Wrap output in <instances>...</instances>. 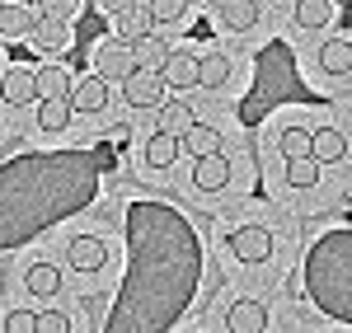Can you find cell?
Returning a JSON list of instances; mask_svg holds the SVG:
<instances>
[{
    "instance_id": "6da1fadb",
    "label": "cell",
    "mask_w": 352,
    "mask_h": 333,
    "mask_svg": "<svg viewBox=\"0 0 352 333\" xmlns=\"http://www.w3.org/2000/svg\"><path fill=\"white\" fill-rule=\"evenodd\" d=\"M136 71L132 61V43H122V38H109V43H99L94 47V76L109 84H122L127 76Z\"/></svg>"
},
{
    "instance_id": "7a4b0ae2",
    "label": "cell",
    "mask_w": 352,
    "mask_h": 333,
    "mask_svg": "<svg viewBox=\"0 0 352 333\" xmlns=\"http://www.w3.org/2000/svg\"><path fill=\"white\" fill-rule=\"evenodd\" d=\"M164 80H160V71H132L127 80H122V99L132 104V108H160L164 104Z\"/></svg>"
},
{
    "instance_id": "3957f363",
    "label": "cell",
    "mask_w": 352,
    "mask_h": 333,
    "mask_svg": "<svg viewBox=\"0 0 352 333\" xmlns=\"http://www.w3.org/2000/svg\"><path fill=\"white\" fill-rule=\"evenodd\" d=\"M230 253H235L240 263H268V258H272L268 225H240V230L230 235Z\"/></svg>"
},
{
    "instance_id": "277c9868",
    "label": "cell",
    "mask_w": 352,
    "mask_h": 333,
    "mask_svg": "<svg viewBox=\"0 0 352 333\" xmlns=\"http://www.w3.org/2000/svg\"><path fill=\"white\" fill-rule=\"evenodd\" d=\"M28 47H33V52H47V56L66 52V47H71V24L33 14V28H28Z\"/></svg>"
},
{
    "instance_id": "5b68a950",
    "label": "cell",
    "mask_w": 352,
    "mask_h": 333,
    "mask_svg": "<svg viewBox=\"0 0 352 333\" xmlns=\"http://www.w3.org/2000/svg\"><path fill=\"white\" fill-rule=\"evenodd\" d=\"M160 80L164 89H192L197 84V56L184 52V47H169V56H164V66H160Z\"/></svg>"
},
{
    "instance_id": "8992f818",
    "label": "cell",
    "mask_w": 352,
    "mask_h": 333,
    "mask_svg": "<svg viewBox=\"0 0 352 333\" xmlns=\"http://www.w3.org/2000/svg\"><path fill=\"white\" fill-rule=\"evenodd\" d=\"M226 183H230V160H226L221 150L192 160V188H202V193H221Z\"/></svg>"
},
{
    "instance_id": "52a82bcc",
    "label": "cell",
    "mask_w": 352,
    "mask_h": 333,
    "mask_svg": "<svg viewBox=\"0 0 352 333\" xmlns=\"http://www.w3.org/2000/svg\"><path fill=\"white\" fill-rule=\"evenodd\" d=\"M66 263H71L76 273H99V268L109 263V244L94 240V235H76V240L66 244Z\"/></svg>"
},
{
    "instance_id": "ba28073f",
    "label": "cell",
    "mask_w": 352,
    "mask_h": 333,
    "mask_svg": "<svg viewBox=\"0 0 352 333\" xmlns=\"http://www.w3.org/2000/svg\"><path fill=\"white\" fill-rule=\"evenodd\" d=\"M0 89H5V104H38V76H33V66H10L0 76Z\"/></svg>"
},
{
    "instance_id": "9c48e42d",
    "label": "cell",
    "mask_w": 352,
    "mask_h": 333,
    "mask_svg": "<svg viewBox=\"0 0 352 333\" xmlns=\"http://www.w3.org/2000/svg\"><path fill=\"white\" fill-rule=\"evenodd\" d=\"M109 80H99V76H85V80H76V89H71V108L76 113H104L109 108Z\"/></svg>"
},
{
    "instance_id": "30bf717a",
    "label": "cell",
    "mask_w": 352,
    "mask_h": 333,
    "mask_svg": "<svg viewBox=\"0 0 352 333\" xmlns=\"http://www.w3.org/2000/svg\"><path fill=\"white\" fill-rule=\"evenodd\" d=\"M226 324H230V333H268V306L235 301V306L226 310Z\"/></svg>"
},
{
    "instance_id": "8fae6325",
    "label": "cell",
    "mask_w": 352,
    "mask_h": 333,
    "mask_svg": "<svg viewBox=\"0 0 352 333\" xmlns=\"http://www.w3.org/2000/svg\"><path fill=\"white\" fill-rule=\"evenodd\" d=\"M28 28H33V10H28V5H19V0L0 5V38H5V43L28 38Z\"/></svg>"
},
{
    "instance_id": "7c38bea8",
    "label": "cell",
    "mask_w": 352,
    "mask_h": 333,
    "mask_svg": "<svg viewBox=\"0 0 352 333\" xmlns=\"http://www.w3.org/2000/svg\"><path fill=\"white\" fill-rule=\"evenodd\" d=\"M343 150H348V141H343L338 127H320V132H310V155H315L320 165H338Z\"/></svg>"
},
{
    "instance_id": "4fadbf2b",
    "label": "cell",
    "mask_w": 352,
    "mask_h": 333,
    "mask_svg": "<svg viewBox=\"0 0 352 333\" xmlns=\"http://www.w3.org/2000/svg\"><path fill=\"white\" fill-rule=\"evenodd\" d=\"M217 14L226 28H235V33H244V28L258 24V0H217Z\"/></svg>"
},
{
    "instance_id": "5bb4252c",
    "label": "cell",
    "mask_w": 352,
    "mask_h": 333,
    "mask_svg": "<svg viewBox=\"0 0 352 333\" xmlns=\"http://www.w3.org/2000/svg\"><path fill=\"white\" fill-rule=\"evenodd\" d=\"M230 84V56L212 52V56H197V89H226Z\"/></svg>"
},
{
    "instance_id": "9a60e30c",
    "label": "cell",
    "mask_w": 352,
    "mask_h": 333,
    "mask_svg": "<svg viewBox=\"0 0 352 333\" xmlns=\"http://www.w3.org/2000/svg\"><path fill=\"white\" fill-rule=\"evenodd\" d=\"M155 113H160V127H155V132H164V137H184L192 122H197V117H192V108L184 104V99H164Z\"/></svg>"
},
{
    "instance_id": "2e32d148",
    "label": "cell",
    "mask_w": 352,
    "mask_h": 333,
    "mask_svg": "<svg viewBox=\"0 0 352 333\" xmlns=\"http://www.w3.org/2000/svg\"><path fill=\"white\" fill-rule=\"evenodd\" d=\"M179 150L192 155V160H197V155H212V150H221V132H217V127H207V122H192L188 132L179 137Z\"/></svg>"
},
{
    "instance_id": "e0dca14e",
    "label": "cell",
    "mask_w": 352,
    "mask_h": 333,
    "mask_svg": "<svg viewBox=\"0 0 352 333\" xmlns=\"http://www.w3.org/2000/svg\"><path fill=\"white\" fill-rule=\"evenodd\" d=\"M33 76H38V99H71V89H76L66 66H43Z\"/></svg>"
},
{
    "instance_id": "ac0fdd59",
    "label": "cell",
    "mask_w": 352,
    "mask_h": 333,
    "mask_svg": "<svg viewBox=\"0 0 352 333\" xmlns=\"http://www.w3.org/2000/svg\"><path fill=\"white\" fill-rule=\"evenodd\" d=\"M164 56H169V43H164V38H155V33H146V38H136V43H132L136 71H160Z\"/></svg>"
},
{
    "instance_id": "d6986e66",
    "label": "cell",
    "mask_w": 352,
    "mask_h": 333,
    "mask_svg": "<svg viewBox=\"0 0 352 333\" xmlns=\"http://www.w3.org/2000/svg\"><path fill=\"white\" fill-rule=\"evenodd\" d=\"M113 24H118V38H122V43H136V38H146V33H155V24H151V10H146L141 0H136V5L127 10V14H118Z\"/></svg>"
},
{
    "instance_id": "ffe728a7",
    "label": "cell",
    "mask_w": 352,
    "mask_h": 333,
    "mask_svg": "<svg viewBox=\"0 0 352 333\" xmlns=\"http://www.w3.org/2000/svg\"><path fill=\"white\" fill-rule=\"evenodd\" d=\"M24 286L33 301H47V296H56V286H61V273H56L52 263H33L24 273Z\"/></svg>"
},
{
    "instance_id": "44dd1931",
    "label": "cell",
    "mask_w": 352,
    "mask_h": 333,
    "mask_svg": "<svg viewBox=\"0 0 352 333\" xmlns=\"http://www.w3.org/2000/svg\"><path fill=\"white\" fill-rule=\"evenodd\" d=\"M292 19H296L300 28H329V19H333V0H296L292 5Z\"/></svg>"
},
{
    "instance_id": "7402d4cb",
    "label": "cell",
    "mask_w": 352,
    "mask_h": 333,
    "mask_svg": "<svg viewBox=\"0 0 352 333\" xmlns=\"http://www.w3.org/2000/svg\"><path fill=\"white\" fill-rule=\"evenodd\" d=\"M71 99H38V132H61L71 127Z\"/></svg>"
},
{
    "instance_id": "603a6c76",
    "label": "cell",
    "mask_w": 352,
    "mask_h": 333,
    "mask_svg": "<svg viewBox=\"0 0 352 333\" xmlns=\"http://www.w3.org/2000/svg\"><path fill=\"white\" fill-rule=\"evenodd\" d=\"M320 66H324L329 76H348L352 71V43L348 38H329L324 47H320Z\"/></svg>"
},
{
    "instance_id": "cb8c5ba5",
    "label": "cell",
    "mask_w": 352,
    "mask_h": 333,
    "mask_svg": "<svg viewBox=\"0 0 352 333\" xmlns=\"http://www.w3.org/2000/svg\"><path fill=\"white\" fill-rule=\"evenodd\" d=\"M174 160H179V137L151 132V141H146V165L151 169H169Z\"/></svg>"
},
{
    "instance_id": "d4e9b609",
    "label": "cell",
    "mask_w": 352,
    "mask_h": 333,
    "mask_svg": "<svg viewBox=\"0 0 352 333\" xmlns=\"http://www.w3.org/2000/svg\"><path fill=\"white\" fill-rule=\"evenodd\" d=\"M315 183H320V160L315 155L287 160V188H315Z\"/></svg>"
},
{
    "instance_id": "484cf974",
    "label": "cell",
    "mask_w": 352,
    "mask_h": 333,
    "mask_svg": "<svg viewBox=\"0 0 352 333\" xmlns=\"http://www.w3.org/2000/svg\"><path fill=\"white\" fill-rule=\"evenodd\" d=\"M151 10V24H179L188 14V0H146Z\"/></svg>"
},
{
    "instance_id": "4316f807",
    "label": "cell",
    "mask_w": 352,
    "mask_h": 333,
    "mask_svg": "<svg viewBox=\"0 0 352 333\" xmlns=\"http://www.w3.org/2000/svg\"><path fill=\"white\" fill-rule=\"evenodd\" d=\"M33 14H43V19H61V24H71V19L80 14V0H38V5H33Z\"/></svg>"
},
{
    "instance_id": "83f0119b",
    "label": "cell",
    "mask_w": 352,
    "mask_h": 333,
    "mask_svg": "<svg viewBox=\"0 0 352 333\" xmlns=\"http://www.w3.org/2000/svg\"><path fill=\"white\" fill-rule=\"evenodd\" d=\"M282 155H287V160L310 155V132H305V127H287V132H282Z\"/></svg>"
},
{
    "instance_id": "f1b7e54d",
    "label": "cell",
    "mask_w": 352,
    "mask_h": 333,
    "mask_svg": "<svg viewBox=\"0 0 352 333\" xmlns=\"http://www.w3.org/2000/svg\"><path fill=\"white\" fill-rule=\"evenodd\" d=\"M5 333H38V314L33 310H10L5 314Z\"/></svg>"
},
{
    "instance_id": "f546056e",
    "label": "cell",
    "mask_w": 352,
    "mask_h": 333,
    "mask_svg": "<svg viewBox=\"0 0 352 333\" xmlns=\"http://www.w3.org/2000/svg\"><path fill=\"white\" fill-rule=\"evenodd\" d=\"M38 333H71V319L61 310H43L38 314Z\"/></svg>"
},
{
    "instance_id": "4dcf8cb0",
    "label": "cell",
    "mask_w": 352,
    "mask_h": 333,
    "mask_svg": "<svg viewBox=\"0 0 352 333\" xmlns=\"http://www.w3.org/2000/svg\"><path fill=\"white\" fill-rule=\"evenodd\" d=\"M136 0H94V10L104 14V19H118V14H127Z\"/></svg>"
},
{
    "instance_id": "1f68e13d",
    "label": "cell",
    "mask_w": 352,
    "mask_h": 333,
    "mask_svg": "<svg viewBox=\"0 0 352 333\" xmlns=\"http://www.w3.org/2000/svg\"><path fill=\"white\" fill-rule=\"evenodd\" d=\"M0 104H5V89H0Z\"/></svg>"
},
{
    "instance_id": "d6a6232c",
    "label": "cell",
    "mask_w": 352,
    "mask_h": 333,
    "mask_svg": "<svg viewBox=\"0 0 352 333\" xmlns=\"http://www.w3.org/2000/svg\"><path fill=\"white\" fill-rule=\"evenodd\" d=\"M0 5H10V0H0Z\"/></svg>"
}]
</instances>
